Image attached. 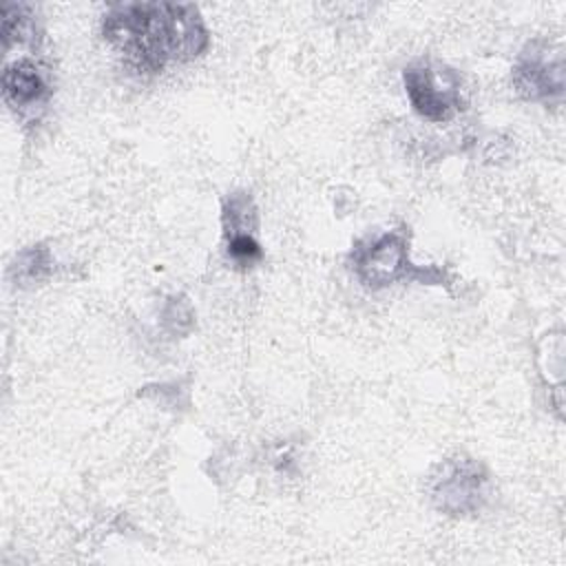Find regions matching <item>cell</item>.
<instances>
[{
  "instance_id": "5b68a950",
  "label": "cell",
  "mask_w": 566,
  "mask_h": 566,
  "mask_svg": "<svg viewBox=\"0 0 566 566\" xmlns=\"http://www.w3.org/2000/svg\"><path fill=\"white\" fill-rule=\"evenodd\" d=\"M354 272L369 287H385L418 270L409 261L407 237L400 230L387 232L354 250Z\"/></svg>"
},
{
  "instance_id": "9c48e42d",
  "label": "cell",
  "mask_w": 566,
  "mask_h": 566,
  "mask_svg": "<svg viewBox=\"0 0 566 566\" xmlns=\"http://www.w3.org/2000/svg\"><path fill=\"white\" fill-rule=\"evenodd\" d=\"M51 272V254L46 248H29L15 261V274L20 281L33 283L44 279Z\"/></svg>"
},
{
  "instance_id": "6da1fadb",
  "label": "cell",
  "mask_w": 566,
  "mask_h": 566,
  "mask_svg": "<svg viewBox=\"0 0 566 566\" xmlns=\"http://www.w3.org/2000/svg\"><path fill=\"white\" fill-rule=\"evenodd\" d=\"M102 33L137 75H155L168 62H188L208 49V29L195 4H115L104 15Z\"/></svg>"
},
{
  "instance_id": "ba28073f",
  "label": "cell",
  "mask_w": 566,
  "mask_h": 566,
  "mask_svg": "<svg viewBox=\"0 0 566 566\" xmlns=\"http://www.w3.org/2000/svg\"><path fill=\"white\" fill-rule=\"evenodd\" d=\"M35 40L33 9L22 2L2 4V44L4 49L13 44H24Z\"/></svg>"
},
{
  "instance_id": "52a82bcc",
  "label": "cell",
  "mask_w": 566,
  "mask_h": 566,
  "mask_svg": "<svg viewBox=\"0 0 566 566\" xmlns=\"http://www.w3.org/2000/svg\"><path fill=\"white\" fill-rule=\"evenodd\" d=\"M256 206L250 195L234 192L223 206V232L226 239L232 237H256Z\"/></svg>"
},
{
  "instance_id": "7a4b0ae2",
  "label": "cell",
  "mask_w": 566,
  "mask_h": 566,
  "mask_svg": "<svg viewBox=\"0 0 566 566\" xmlns=\"http://www.w3.org/2000/svg\"><path fill=\"white\" fill-rule=\"evenodd\" d=\"M413 111L429 122H449L462 111L460 80L455 71L438 62H416L402 75Z\"/></svg>"
},
{
  "instance_id": "3957f363",
  "label": "cell",
  "mask_w": 566,
  "mask_h": 566,
  "mask_svg": "<svg viewBox=\"0 0 566 566\" xmlns=\"http://www.w3.org/2000/svg\"><path fill=\"white\" fill-rule=\"evenodd\" d=\"M489 480L482 467L469 458L442 462L429 480L433 504L449 515L475 513L486 500Z\"/></svg>"
},
{
  "instance_id": "277c9868",
  "label": "cell",
  "mask_w": 566,
  "mask_h": 566,
  "mask_svg": "<svg viewBox=\"0 0 566 566\" xmlns=\"http://www.w3.org/2000/svg\"><path fill=\"white\" fill-rule=\"evenodd\" d=\"M513 86L528 102L559 104L564 95V57L551 44H531L513 69Z\"/></svg>"
},
{
  "instance_id": "8992f818",
  "label": "cell",
  "mask_w": 566,
  "mask_h": 566,
  "mask_svg": "<svg viewBox=\"0 0 566 566\" xmlns=\"http://www.w3.org/2000/svg\"><path fill=\"white\" fill-rule=\"evenodd\" d=\"M51 88L44 73L31 60H15L4 66L2 97L13 108H33L49 97Z\"/></svg>"
}]
</instances>
